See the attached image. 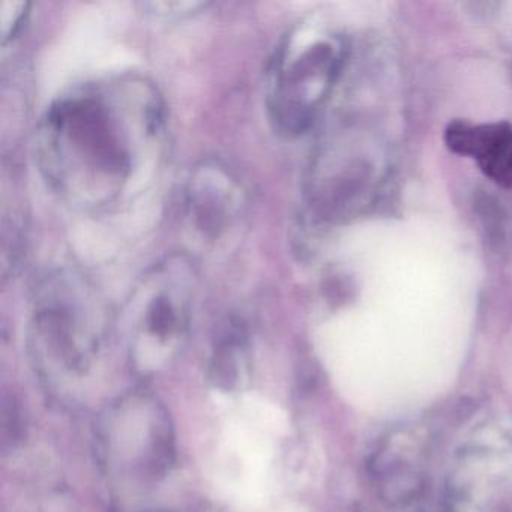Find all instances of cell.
Returning a JSON list of instances; mask_svg holds the SVG:
<instances>
[{
    "mask_svg": "<svg viewBox=\"0 0 512 512\" xmlns=\"http://www.w3.org/2000/svg\"><path fill=\"white\" fill-rule=\"evenodd\" d=\"M164 106L140 77L88 83L62 95L38 130V164L74 209L101 212L130 196L160 154Z\"/></svg>",
    "mask_w": 512,
    "mask_h": 512,
    "instance_id": "cell-1",
    "label": "cell"
},
{
    "mask_svg": "<svg viewBox=\"0 0 512 512\" xmlns=\"http://www.w3.org/2000/svg\"><path fill=\"white\" fill-rule=\"evenodd\" d=\"M331 47L292 35L281 44L268 77V112L278 133H301L331 73Z\"/></svg>",
    "mask_w": 512,
    "mask_h": 512,
    "instance_id": "cell-2",
    "label": "cell"
},
{
    "mask_svg": "<svg viewBox=\"0 0 512 512\" xmlns=\"http://www.w3.org/2000/svg\"><path fill=\"white\" fill-rule=\"evenodd\" d=\"M244 208L238 182L218 164L206 163L191 176L187 188V215L191 226L206 239L220 238Z\"/></svg>",
    "mask_w": 512,
    "mask_h": 512,
    "instance_id": "cell-3",
    "label": "cell"
},
{
    "mask_svg": "<svg viewBox=\"0 0 512 512\" xmlns=\"http://www.w3.org/2000/svg\"><path fill=\"white\" fill-rule=\"evenodd\" d=\"M452 149L472 155L497 182H512V131L506 127L457 125L448 133Z\"/></svg>",
    "mask_w": 512,
    "mask_h": 512,
    "instance_id": "cell-4",
    "label": "cell"
},
{
    "mask_svg": "<svg viewBox=\"0 0 512 512\" xmlns=\"http://www.w3.org/2000/svg\"><path fill=\"white\" fill-rule=\"evenodd\" d=\"M29 14L28 2H11V0H4L0 4V35H2V44H7L8 41L14 40L22 31L25 25L26 17Z\"/></svg>",
    "mask_w": 512,
    "mask_h": 512,
    "instance_id": "cell-5",
    "label": "cell"
}]
</instances>
